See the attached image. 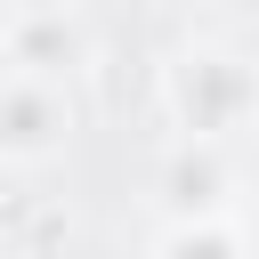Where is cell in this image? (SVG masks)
I'll use <instances>...</instances> for the list:
<instances>
[{"instance_id": "cell-1", "label": "cell", "mask_w": 259, "mask_h": 259, "mask_svg": "<svg viewBox=\"0 0 259 259\" xmlns=\"http://www.w3.org/2000/svg\"><path fill=\"white\" fill-rule=\"evenodd\" d=\"M162 105H170L178 138L227 146V138H243L259 121V65H243L235 49H186L162 73Z\"/></svg>"}, {"instance_id": "cell-3", "label": "cell", "mask_w": 259, "mask_h": 259, "mask_svg": "<svg viewBox=\"0 0 259 259\" xmlns=\"http://www.w3.org/2000/svg\"><path fill=\"white\" fill-rule=\"evenodd\" d=\"M65 89L40 73H16V89L0 97V162H49L65 146Z\"/></svg>"}, {"instance_id": "cell-2", "label": "cell", "mask_w": 259, "mask_h": 259, "mask_svg": "<svg viewBox=\"0 0 259 259\" xmlns=\"http://www.w3.org/2000/svg\"><path fill=\"white\" fill-rule=\"evenodd\" d=\"M235 194H243V178H235V162H227L219 146L178 138V146L162 154V202H170V219H227Z\"/></svg>"}, {"instance_id": "cell-7", "label": "cell", "mask_w": 259, "mask_h": 259, "mask_svg": "<svg viewBox=\"0 0 259 259\" xmlns=\"http://www.w3.org/2000/svg\"><path fill=\"white\" fill-rule=\"evenodd\" d=\"M243 243H251V259H259V219H251V235H243Z\"/></svg>"}, {"instance_id": "cell-8", "label": "cell", "mask_w": 259, "mask_h": 259, "mask_svg": "<svg viewBox=\"0 0 259 259\" xmlns=\"http://www.w3.org/2000/svg\"><path fill=\"white\" fill-rule=\"evenodd\" d=\"M0 8H8V16H16V8H40V0H0Z\"/></svg>"}, {"instance_id": "cell-5", "label": "cell", "mask_w": 259, "mask_h": 259, "mask_svg": "<svg viewBox=\"0 0 259 259\" xmlns=\"http://www.w3.org/2000/svg\"><path fill=\"white\" fill-rule=\"evenodd\" d=\"M154 259H251V243L227 227V219H170Z\"/></svg>"}, {"instance_id": "cell-6", "label": "cell", "mask_w": 259, "mask_h": 259, "mask_svg": "<svg viewBox=\"0 0 259 259\" xmlns=\"http://www.w3.org/2000/svg\"><path fill=\"white\" fill-rule=\"evenodd\" d=\"M16 73H24V65H16V49H8V24H0V97L16 89Z\"/></svg>"}, {"instance_id": "cell-4", "label": "cell", "mask_w": 259, "mask_h": 259, "mask_svg": "<svg viewBox=\"0 0 259 259\" xmlns=\"http://www.w3.org/2000/svg\"><path fill=\"white\" fill-rule=\"evenodd\" d=\"M8 49H16L24 73L57 81V73L81 57V32L65 24V0H40V8H16V16H8Z\"/></svg>"}]
</instances>
